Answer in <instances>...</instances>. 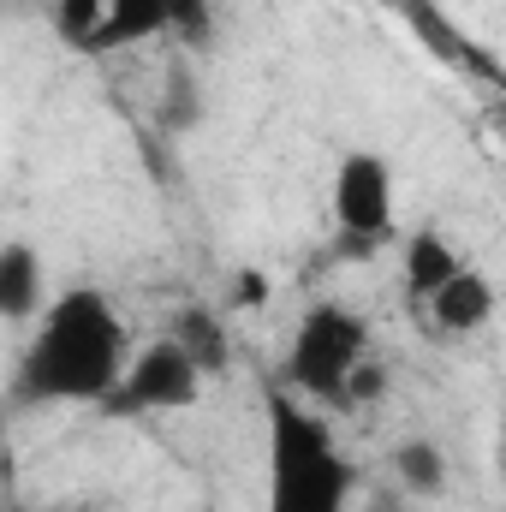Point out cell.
<instances>
[{
  "label": "cell",
  "instance_id": "1",
  "mask_svg": "<svg viewBox=\"0 0 506 512\" xmlns=\"http://www.w3.org/2000/svg\"><path fill=\"white\" fill-rule=\"evenodd\" d=\"M126 370V328L96 286L42 304V328L24 352L18 387L30 399H108Z\"/></svg>",
  "mask_w": 506,
  "mask_h": 512
},
{
  "label": "cell",
  "instance_id": "2",
  "mask_svg": "<svg viewBox=\"0 0 506 512\" xmlns=\"http://www.w3.org/2000/svg\"><path fill=\"white\" fill-rule=\"evenodd\" d=\"M358 471L334 423L298 393L268 399V512H352Z\"/></svg>",
  "mask_w": 506,
  "mask_h": 512
},
{
  "label": "cell",
  "instance_id": "3",
  "mask_svg": "<svg viewBox=\"0 0 506 512\" xmlns=\"http://www.w3.org/2000/svg\"><path fill=\"white\" fill-rule=\"evenodd\" d=\"M370 358V322L346 304H316L286 352V382L298 399H340L346 376Z\"/></svg>",
  "mask_w": 506,
  "mask_h": 512
},
{
  "label": "cell",
  "instance_id": "4",
  "mask_svg": "<svg viewBox=\"0 0 506 512\" xmlns=\"http://www.w3.org/2000/svg\"><path fill=\"white\" fill-rule=\"evenodd\" d=\"M197 393H203V370L173 340H149L120 370V382L108 387L102 405L114 417H149V411H185V405H197Z\"/></svg>",
  "mask_w": 506,
  "mask_h": 512
},
{
  "label": "cell",
  "instance_id": "5",
  "mask_svg": "<svg viewBox=\"0 0 506 512\" xmlns=\"http://www.w3.org/2000/svg\"><path fill=\"white\" fill-rule=\"evenodd\" d=\"M334 221L364 251L376 239H387V227H393V167L381 155L358 149V155L340 161V173H334Z\"/></svg>",
  "mask_w": 506,
  "mask_h": 512
},
{
  "label": "cell",
  "instance_id": "6",
  "mask_svg": "<svg viewBox=\"0 0 506 512\" xmlns=\"http://www.w3.org/2000/svg\"><path fill=\"white\" fill-rule=\"evenodd\" d=\"M429 316H435V328H447V334H477V328H489V322H495V286H489V274L459 268L453 280H441V286L429 292Z\"/></svg>",
  "mask_w": 506,
  "mask_h": 512
},
{
  "label": "cell",
  "instance_id": "7",
  "mask_svg": "<svg viewBox=\"0 0 506 512\" xmlns=\"http://www.w3.org/2000/svg\"><path fill=\"white\" fill-rule=\"evenodd\" d=\"M48 304V274L36 245H0V322H30Z\"/></svg>",
  "mask_w": 506,
  "mask_h": 512
},
{
  "label": "cell",
  "instance_id": "8",
  "mask_svg": "<svg viewBox=\"0 0 506 512\" xmlns=\"http://www.w3.org/2000/svg\"><path fill=\"white\" fill-rule=\"evenodd\" d=\"M155 36H167V0H108L84 54H120V48L155 42Z\"/></svg>",
  "mask_w": 506,
  "mask_h": 512
},
{
  "label": "cell",
  "instance_id": "9",
  "mask_svg": "<svg viewBox=\"0 0 506 512\" xmlns=\"http://www.w3.org/2000/svg\"><path fill=\"white\" fill-rule=\"evenodd\" d=\"M393 477H399L405 501H411V495L429 501V495H441V483H447V453H441L429 435H411V441L393 447Z\"/></svg>",
  "mask_w": 506,
  "mask_h": 512
},
{
  "label": "cell",
  "instance_id": "10",
  "mask_svg": "<svg viewBox=\"0 0 506 512\" xmlns=\"http://www.w3.org/2000/svg\"><path fill=\"white\" fill-rule=\"evenodd\" d=\"M203 376H215V370H227V328H221V316H209V310H185L179 322H173V334H167Z\"/></svg>",
  "mask_w": 506,
  "mask_h": 512
},
{
  "label": "cell",
  "instance_id": "11",
  "mask_svg": "<svg viewBox=\"0 0 506 512\" xmlns=\"http://www.w3.org/2000/svg\"><path fill=\"white\" fill-rule=\"evenodd\" d=\"M465 262H459V251L441 239V233H411V245H405V286L417 292V298H429L441 280H453Z\"/></svg>",
  "mask_w": 506,
  "mask_h": 512
},
{
  "label": "cell",
  "instance_id": "12",
  "mask_svg": "<svg viewBox=\"0 0 506 512\" xmlns=\"http://www.w3.org/2000/svg\"><path fill=\"white\" fill-rule=\"evenodd\" d=\"M161 126L167 131H197L203 126V84H197V72H191L185 60H173L167 78H161Z\"/></svg>",
  "mask_w": 506,
  "mask_h": 512
},
{
  "label": "cell",
  "instance_id": "13",
  "mask_svg": "<svg viewBox=\"0 0 506 512\" xmlns=\"http://www.w3.org/2000/svg\"><path fill=\"white\" fill-rule=\"evenodd\" d=\"M102 6L108 0H54V36L66 42V48H90V36H96V24H102Z\"/></svg>",
  "mask_w": 506,
  "mask_h": 512
},
{
  "label": "cell",
  "instance_id": "14",
  "mask_svg": "<svg viewBox=\"0 0 506 512\" xmlns=\"http://www.w3.org/2000/svg\"><path fill=\"white\" fill-rule=\"evenodd\" d=\"M167 30L185 48H209L215 42V6L209 0H167Z\"/></svg>",
  "mask_w": 506,
  "mask_h": 512
},
{
  "label": "cell",
  "instance_id": "15",
  "mask_svg": "<svg viewBox=\"0 0 506 512\" xmlns=\"http://www.w3.org/2000/svg\"><path fill=\"white\" fill-rule=\"evenodd\" d=\"M381 393H387V370H381L376 358H364V364L346 376V387H340V405H376Z\"/></svg>",
  "mask_w": 506,
  "mask_h": 512
}]
</instances>
